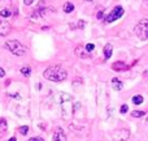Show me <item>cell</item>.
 I'll return each mask as SVG.
<instances>
[{
    "instance_id": "13",
    "label": "cell",
    "mask_w": 148,
    "mask_h": 141,
    "mask_svg": "<svg viewBox=\"0 0 148 141\" xmlns=\"http://www.w3.org/2000/svg\"><path fill=\"white\" fill-rule=\"evenodd\" d=\"M104 59L105 60H108V59H110V56H112V54H113V46L110 43H107L104 46Z\"/></svg>"
},
{
    "instance_id": "17",
    "label": "cell",
    "mask_w": 148,
    "mask_h": 141,
    "mask_svg": "<svg viewBox=\"0 0 148 141\" xmlns=\"http://www.w3.org/2000/svg\"><path fill=\"white\" fill-rule=\"evenodd\" d=\"M12 16V12H10L9 8H3L1 10H0V17L1 18H8Z\"/></svg>"
},
{
    "instance_id": "9",
    "label": "cell",
    "mask_w": 148,
    "mask_h": 141,
    "mask_svg": "<svg viewBox=\"0 0 148 141\" xmlns=\"http://www.w3.org/2000/svg\"><path fill=\"white\" fill-rule=\"evenodd\" d=\"M52 141H66V135L61 127H56L52 135Z\"/></svg>"
},
{
    "instance_id": "11",
    "label": "cell",
    "mask_w": 148,
    "mask_h": 141,
    "mask_svg": "<svg viewBox=\"0 0 148 141\" xmlns=\"http://www.w3.org/2000/svg\"><path fill=\"white\" fill-rule=\"evenodd\" d=\"M129 65L126 64V63H123V62H120V60H118V62H114L112 64V69L113 71H116V72H122V71H127L129 69Z\"/></svg>"
},
{
    "instance_id": "30",
    "label": "cell",
    "mask_w": 148,
    "mask_h": 141,
    "mask_svg": "<svg viewBox=\"0 0 148 141\" xmlns=\"http://www.w3.org/2000/svg\"><path fill=\"white\" fill-rule=\"evenodd\" d=\"M143 1H144V3H146V4H147V5H148V0H143Z\"/></svg>"
},
{
    "instance_id": "8",
    "label": "cell",
    "mask_w": 148,
    "mask_h": 141,
    "mask_svg": "<svg viewBox=\"0 0 148 141\" xmlns=\"http://www.w3.org/2000/svg\"><path fill=\"white\" fill-rule=\"evenodd\" d=\"M12 30V25L8 22V20L0 17V37H7Z\"/></svg>"
},
{
    "instance_id": "4",
    "label": "cell",
    "mask_w": 148,
    "mask_h": 141,
    "mask_svg": "<svg viewBox=\"0 0 148 141\" xmlns=\"http://www.w3.org/2000/svg\"><path fill=\"white\" fill-rule=\"evenodd\" d=\"M134 33L138 38H140L142 41H148V20H140L134 28Z\"/></svg>"
},
{
    "instance_id": "20",
    "label": "cell",
    "mask_w": 148,
    "mask_h": 141,
    "mask_svg": "<svg viewBox=\"0 0 148 141\" xmlns=\"http://www.w3.org/2000/svg\"><path fill=\"white\" fill-rule=\"evenodd\" d=\"M18 133L22 135V136H26L29 133V126H22L18 128Z\"/></svg>"
},
{
    "instance_id": "22",
    "label": "cell",
    "mask_w": 148,
    "mask_h": 141,
    "mask_svg": "<svg viewBox=\"0 0 148 141\" xmlns=\"http://www.w3.org/2000/svg\"><path fill=\"white\" fill-rule=\"evenodd\" d=\"M127 111H129V106H127V105H122V106L120 107V113H121V114H126Z\"/></svg>"
},
{
    "instance_id": "16",
    "label": "cell",
    "mask_w": 148,
    "mask_h": 141,
    "mask_svg": "<svg viewBox=\"0 0 148 141\" xmlns=\"http://www.w3.org/2000/svg\"><path fill=\"white\" fill-rule=\"evenodd\" d=\"M131 101H133V103H134L135 106H139V105H142V103L144 102V98H143V95L136 94V95H134Z\"/></svg>"
},
{
    "instance_id": "15",
    "label": "cell",
    "mask_w": 148,
    "mask_h": 141,
    "mask_svg": "<svg viewBox=\"0 0 148 141\" xmlns=\"http://www.w3.org/2000/svg\"><path fill=\"white\" fill-rule=\"evenodd\" d=\"M62 10H64L65 13H72L74 10V4L72 1H66L64 4V7H62Z\"/></svg>"
},
{
    "instance_id": "12",
    "label": "cell",
    "mask_w": 148,
    "mask_h": 141,
    "mask_svg": "<svg viewBox=\"0 0 148 141\" xmlns=\"http://www.w3.org/2000/svg\"><path fill=\"white\" fill-rule=\"evenodd\" d=\"M112 88L114 90H117V92H120V90H122V88H123V84H122V81H121L120 78H117V77H113L112 78Z\"/></svg>"
},
{
    "instance_id": "27",
    "label": "cell",
    "mask_w": 148,
    "mask_h": 141,
    "mask_svg": "<svg viewBox=\"0 0 148 141\" xmlns=\"http://www.w3.org/2000/svg\"><path fill=\"white\" fill-rule=\"evenodd\" d=\"M5 76V71L3 69V68H0V78H1V77H4Z\"/></svg>"
},
{
    "instance_id": "25",
    "label": "cell",
    "mask_w": 148,
    "mask_h": 141,
    "mask_svg": "<svg viewBox=\"0 0 148 141\" xmlns=\"http://www.w3.org/2000/svg\"><path fill=\"white\" fill-rule=\"evenodd\" d=\"M27 141H44L42 137H31V139H29Z\"/></svg>"
},
{
    "instance_id": "24",
    "label": "cell",
    "mask_w": 148,
    "mask_h": 141,
    "mask_svg": "<svg viewBox=\"0 0 148 141\" xmlns=\"http://www.w3.org/2000/svg\"><path fill=\"white\" fill-rule=\"evenodd\" d=\"M78 28L79 29H83L84 28V21L83 20H79L78 21Z\"/></svg>"
},
{
    "instance_id": "26",
    "label": "cell",
    "mask_w": 148,
    "mask_h": 141,
    "mask_svg": "<svg viewBox=\"0 0 148 141\" xmlns=\"http://www.w3.org/2000/svg\"><path fill=\"white\" fill-rule=\"evenodd\" d=\"M34 1H35V0H23V4L25 5H31Z\"/></svg>"
},
{
    "instance_id": "18",
    "label": "cell",
    "mask_w": 148,
    "mask_h": 141,
    "mask_svg": "<svg viewBox=\"0 0 148 141\" xmlns=\"http://www.w3.org/2000/svg\"><path fill=\"white\" fill-rule=\"evenodd\" d=\"M20 72H21V74H23L25 77H29L30 76V73H31V68L29 67V65H25V67L21 68Z\"/></svg>"
},
{
    "instance_id": "23",
    "label": "cell",
    "mask_w": 148,
    "mask_h": 141,
    "mask_svg": "<svg viewBox=\"0 0 148 141\" xmlns=\"http://www.w3.org/2000/svg\"><path fill=\"white\" fill-rule=\"evenodd\" d=\"M96 18L97 20H103V18H105L104 17V10H99V12H97V15H96Z\"/></svg>"
},
{
    "instance_id": "5",
    "label": "cell",
    "mask_w": 148,
    "mask_h": 141,
    "mask_svg": "<svg viewBox=\"0 0 148 141\" xmlns=\"http://www.w3.org/2000/svg\"><path fill=\"white\" fill-rule=\"evenodd\" d=\"M123 13H125L123 8L121 7V5H116V7L109 12V15H108L107 17L104 18V22H105V24H112V22H114V21L120 20V18L122 17Z\"/></svg>"
},
{
    "instance_id": "29",
    "label": "cell",
    "mask_w": 148,
    "mask_h": 141,
    "mask_svg": "<svg viewBox=\"0 0 148 141\" xmlns=\"http://www.w3.org/2000/svg\"><path fill=\"white\" fill-rule=\"evenodd\" d=\"M146 124L148 126V116H147V119H146Z\"/></svg>"
},
{
    "instance_id": "2",
    "label": "cell",
    "mask_w": 148,
    "mask_h": 141,
    "mask_svg": "<svg viewBox=\"0 0 148 141\" xmlns=\"http://www.w3.org/2000/svg\"><path fill=\"white\" fill-rule=\"evenodd\" d=\"M60 113L64 120H69L74 115V106H73V98L68 93L61 92L60 93Z\"/></svg>"
},
{
    "instance_id": "14",
    "label": "cell",
    "mask_w": 148,
    "mask_h": 141,
    "mask_svg": "<svg viewBox=\"0 0 148 141\" xmlns=\"http://www.w3.org/2000/svg\"><path fill=\"white\" fill-rule=\"evenodd\" d=\"M7 129H8V123L4 118H0V139L7 133Z\"/></svg>"
},
{
    "instance_id": "1",
    "label": "cell",
    "mask_w": 148,
    "mask_h": 141,
    "mask_svg": "<svg viewBox=\"0 0 148 141\" xmlns=\"http://www.w3.org/2000/svg\"><path fill=\"white\" fill-rule=\"evenodd\" d=\"M43 77L48 81L52 82H62L68 78V72L62 65L60 64H53L46 68L43 72Z\"/></svg>"
},
{
    "instance_id": "6",
    "label": "cell",
    "mask_w": 148,
    "mask_h": 141,
    "mask_svg": "<svg viewBox=\"0 0 148 141\" xmlns=\"http://www.w3.org/2000/svg\"><path fill=\"white\" fill-rule=\"evenodd\" d=\"M112 139L113 141H127L130 139V131L126 128L114 129L112 132Z\"/></svg>"
},
{
    "instance_id": "28",
    "label": "cell",
    "mask_w": 148,
    "mask_h": 141,
    "mask_svg": "<svg viewBox=\"0 0 148 141\" xmlns=\"http://www.w3.org/2000/svg\"><path fill=\"white\" fill-rule=\"evenodd\" d=\"M8 141H17V139H16V137H14V136H13V137H10V139H9V140H8Z\"/></svg>"
},
{
    "instance_id": "19",
    "label": "cell",
    "mask_w": 148,
    "mask_h": 141,
    "mask_svg": "<svg viewBox=\"0 0 148 141\" xmlns=\"http://www.w3.org/2000/svg\"><path fill=\"white\" fill-rule=\"evenodd\" d=\"M146 115V113L144 111H140V110H134L133 113H131V116L133 118H142V116Z\"/></svg>"
},
{
    "instance_id": "31",
    "label": "cell",
    "mask_w": 148,
    "mask_h": 141,
    "mask_svg": "<svg viewBox=\"0 0 148 141\" xmlns=\"http://www.w3.org/2000/svg\"><path fill=\"white\" fill-rule=\"evenodd\" d=\"M84 1H86V3H90V1H92V0H84Z\"/></svg>"
},
{
    "instance_id": "10",
    "label": "cell",
    "mask_w": 148,
    "mask_h": 141,
    "mask_svg": "<svg viewBox=\"0 0 148 141\" xmlns=\"http://www.w3.org/2000/svg\"><path fill=\"white\" fill-rule=\"evenodd\" d=\"M74 54H75V56L81 58V59H87V58L91 56V54H90L88 51L86 50V47L84 46H77L75 49H74Z\"/></svg>"
},
{
    "instance_id": "21",
    "label": "cell",
    "mask_w": 148,
    "mask_h": 141,
    "mask_svg": "<svg viewBox=\"0 0 148 141\" xmlns=\"http://www.w3.org/2000/svg\"><path fill=\"white\" fill-rule=\"evenodd\" d=\"M84 47H86V50L90 52V54H91V52L95 50V44H94V43H87Z\"/></svg>"
},
{
    "instance_id": "3",
    "label": "cell",
    "mask_w": 148,
    "mask_h": 141,
    "mask_svg": "<svg viewBox=\"0 0 148 141\" xmlns=\"http://www.w3.org/2000/svg\"><path fill=\"white\" fill-rule=\"evenodd\" d=\"M5 49L14 56H23L26 54V47L20 41H16V39L5 42Z\"/></svg>"
},
{
    "instance_id": "7",
    "label": "cell",
    "mask_w": 148,
    "mask_h": 141,
    "mask_svg": "<svg viewBox=\"0 0 148 141\" xmlns=\"http://www.w3.org/2000/svg\"><path fill=\"white\" fill-rule=\"evenodd\" d=\"M53 13V12H56V9L55 8H51V7H38L35 10H34L33 13H31V18H42V17H44V16H47V15H49V13Z\"/></svg>"
}]
</instances>
